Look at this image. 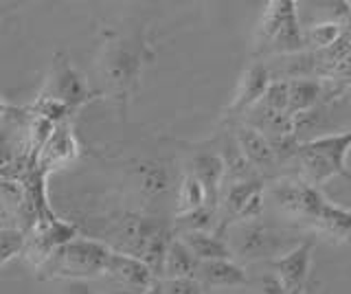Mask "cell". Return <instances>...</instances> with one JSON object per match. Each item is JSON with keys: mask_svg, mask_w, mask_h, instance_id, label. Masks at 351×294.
Instances as JSON below:
<instances>
[{"mask_svg": "<svg viewBox=\"0 0 351 294\" xmlns=\"http://www.w3.org/2000/svg\"><path fill=\"white\" fill-rule=\"evenodd\" d=\"M349 149H351V130L301 140L299 149H296V160L301 162L303 182L318 189L329 178L340 176L351 184V169L347 167Z\"/></svg>", "mask_w": 351, "mask_h": 294, "instance_id": "obj_1", "label": "cell"}, {"mask_svg": "<svg viewBox=\"0 0 351 294\" xmlns=\"http://www.w3.org/2000/svg\"><path fill=\"white\" fill-rule=\"evenodd\" d=\"M110 253H112V248L97 242V239L75 237L55 250L40 266V270L49 279L88 281L93 277L106 275Z\"/></svg>", "mask_w": 351, "mask_h": 294, "instance_id": "obj_2", "label": "cell"}, {"mask_svg": "<svg viewBox=\"0 0 351 294\" xmlns=\"http://www.w3.org/2000/svg\"><path fill=\"white\" fill-rule=\"evenodd\" d=\"M40 97L58 101L69 108V110H75V108L86 103V99L90 97V90H88L84 75L73 66L71 60L66 56H58L51 64V71L47 75L44 90Z\"/></svg>", "mask_w": 351, "mask_h": 294, "instance_id": "obj_3", "label": "cell"}, {"mask_svg": "<svg viewBox=\"0 0 351 294\" xmlns=\"http://www.w3.org/2000/svg\"><path fill=\"white\" fill-rule=\"evenodd\" d=\"M303 222L312 224L323 237L336 244H351V209L325 200L321 191H312Z\"/></svg>", "mask_w": 351, "mask_h": 294, "instance_id": "obj_4", "label": "cell"}, {"mask_svg": "<svg viewBox=\"0 0 351 294\" xmlns=\"http://www.w3.org/2000/svg\"><path fill=\"white\" fill-rule=\"evenodd\" d=\"M228 248L233 255L250 261L263 257L277 259L285 250H290L285 248L281 235L270 231L268 226H261L255 222H241V226H237V231L233 233V244H228Z\"/></svg>", "mask_w": 351, "mask_h": 294, "instance_id": "obj_5", "label": "cell"}, {"mask_svg": "<svg viewBox=\"0 0 351 294\" xmlns=\"http://www.w3.org/2000/svg\"><path fill=\"white\" fill-rule=\"evenodd\" d=\"M101 66L110 84H114L117 88L125 90L136 82L143 56L138 47H132V42H114L110 45L101 58Z\"/></svg>", "mask_w": 351, "mask_h": 294, "instance_id": "obj_6", "label": "cell"}, {"mask_svg": "<svg viewBox=\"0 0 351 294\" xmlns=\"http://www.w3.org/2000/svg\"><path fill=\"white\" fill-rule=\"evenodd\" d=\"M312 264V242L294 244L283 255L272 259V270L283 283L288 294H301Z\"/></svg>", "mask_w": 351, "mask_h": 294, "instance_id": "obj_7", "label": "cell"}, {"mask_svg": "<svg viewBox=\"0 0 351 294\" xmlns=\"http://www.w3.org/2000/svg\"><path fill=\"white\" fill-rule=\"evenodd\" d=\"M77 235V228L73 224H66V222H60V220H42L33 235L27 239V246L31 250V255H36L38 264L42 266L44 261H47L55 250L60 246H64L66 242H71Z\"/></svg>", "mask_w": 351, "mask_h": 294, "instance_id": "obj_8", "label": "cell"}, {"mask_svg": "<svg viewBox=\"0 0 351 294\" xmlns=\"http://www.w3.org/2000/svg\"><path fill=\"white\" fill-rule=\"evenodd\" d=\"M272 82V73L263 64H252L250 69L244 71L241 79L237 84V93L230 103V112H248L252 110L266 95L268 86Z\"/></svg>", "mask_w": 351, "mask_h": 294, "instance_id": "obj_9", "label": "cell"}, {"mask_svg": "<svg viewBox=\"0 0 351 294\" xmlns=\"http://www.w3.org/2000/svg\"><path fill=\"white\" fill-rule=\"evenodd\" d=\"M106 275L119 281L121 286H125L128 290H138V292H145L149 288V283L156 279L154 272L143 264L141 259L117 253V250L110 253Z\"/></svg>", "mask_w": 351, "mask_h": 294, "instance_id": "obj_10", "label": "cell"}, {"mask_svg": "<svg viewBox=\"0 0 351 294\" xmlns=\"http://www.w3.org/2000/svg\"><path fill=\"white\" fill-rule=\"evenodd\" d=\"M195 279L211 288H237L246 286L248 275L246 270L233 259H215V261H197Z\"/></svg>", "mask_w": 351, "mask_h": 294, "instance_id": "obj_11", "label": "cell"}, {"mask_svg": "<svg viewBox=\"0 0 351 294\" xmlns=\"http://www.w3.org/2000/svg\"><path fill=\"white\" fill-rule=\"evenodd\" d=\"M237 147L248 160L250 167L257 169H272L274 167V154L272 147L268 143V138L263 136L259 130L250 127V125H241L237 130Z\"/></svg>", "mask_w": 351, "mask_h": 294, "instance_id": "obj_12", "label": "cell"}, {"mask_svg": "<svg viewBox=\"0 0 351 294\" xmlns=\"http://www.w3.org/2000/svg\"><path fill=\"white\" fill-rule=\"evenodd\" d=\"M191 176L202 184V189L206 193V206L215 209L219 187L224 180V162L222 156L217 154H200L193 158V173Z\"/></svg>", "mask_w": 351, "mask_h": 294, "instance_id": "obj_13", "label": "cell"}, {"mask_svg": "<svg viewBox=\"0 0 351 294\" xmlns=\"http://www.w3.org/2000/svg\"><path fill=\"white\" fill-rule=\"evenodd\" d=\"M40 167H55V165H64L77 156V140L71 132L69 125H55L51 138L47 140V145L40 149Z\"/></svg>", "mask_w": 351, "mask_h": 294, "instance_id": "obj_14", "label": "cell"}, {"mask_svg": "<svg viewBox=\"0 0 351 294\" xmlns=\"http://www.w3.org/2000/svg\"><path fill=\"white\" fill-rule=\"evenodd\" d=\"M323 101V84L318 79H288V114L296 117Z\"/></svg>", "mask_w": 351, "mask_h": 294, "instance_id": "obj_15", "label": "cell"}, {"mask_svg": "<svg viewBox=\"0 0 351 294\" xmlns=\"http://www.w3.org/2000/svg\"><path fill=\"white\" fill-rule=\"evenodd\" d=\"M195 270H197V259L189 253V248H186L180 239H171L167 250H165L160 279L195 277Z\"/></svg>", "mask_w": 351, "mask_h": 294, "instance_id": "obj_16", "label": "cell"}, {"mask_svg": "<svg viewBox=\"0 0 351 294\" xmlns=\"http://www.w3.org/2000/svg\"><path fill=\"white\" fill-rule=\"evenodd\" d=\"M180 242L189 248V253L197 261H215V259H233L228 244L213 233H182Z\"/></svg>", "mask_w": 351, "mask_h": 294, "instance_id": "obj_17", "label": "cell"}, {"mask_svg": "<svg viewBox=\"0 0 351 294\" xmlns=\"http://www.w3.org/2000/svg\"><path fill=\"white\" fill-rule=\"evenodd\" d=\"M294 9H296V5L290 3V0H274V3L268 5V9L263 12V18L259 23V29H257V49L259 51H268L272 38L277 36V31L283 25V20L288 18Z\"/></svg>", "mask_w": 351, "mask_h": 294, "instance_id": "obj_18", "label": "cell"}, {"mask_svg": "<svg viewBox=\"0 0 351 294\" xmlns=\"http://www.w3.org/2000/svg\"><path fill=\"white\" fill-rule=\"evenodd\" d=\"M263 191V184L261 180L257 178H250V180H241V182H233V184H228V189H226V209L230 211V215H235L237 220H239V215L241 211L246 209V204L255 198L257 193Z\"/></svg>", "mask_w": 351, "mask_h": 294, "instance_id": "obj_19", "label": "cell"}, {"mask_svg": "<svg viewBox=\"0 0 351 294\" xmlns=\"http://www.w3.org/2000/svg\"><path fill=\"white\" fill-rule=\"evenodd\" d=\"M343 34V27H340L336 20H329V23H321V25H312L303 31L305 38V47L314 49L316 53H323Z\"/></svg>", "mask_w": 351, "mask_h": 294, "instance_id": "obj_20", "label": "cell"}, {"mask_svg": "<svg viewBox=\"0 0 351 294\" xmlns=\"http://www.w3.org/2000/svg\"><path fill=\"white\" fill-rule=\"evenodd\" d=\"M178 209H180V215L182 213H189V211H195L200 209V206H206V193L202 189V184L197 182L191 173L189 176H184L182 184H180V195H178Z\"/></svg>", "mask_w": 351, "mask_h": 294, "instance_id": "obj_21", "label": "cell"}, {"mask_svg": "<svg viewBox=\"0 0 351 294\" xmlns=\"http://www.w3.org/2000/svg\"><path fill=\"white\" fill-rule=\"evenodd\" d=\"M215 209L211 206H200V209L189 211L178 215V226L184 233H211L213 228V220H215Z\"/></svg>", "mask_w": 351, "mask_h": 294, "instance_id": "obj_22", "label": "cell"}, {"mask_svg": "<svg viewBox=\"0 0 351 294\" xmlns=\"http://www.w3.org/2000/svg\"><path fill=\"white\" fill-rule=\"evenodd\" d=\"M257 106L272 114H288V79H272Z\"/></svg>", "mask_w": 351, "mask_h": 294, "instance_id": "obj_23", "label": "cell"}, {"mask_svg": "<svg viewBox=\"0 0 351 294\" xmlns=\"http://www.w3.org/2000/svg\"><path fill=\"white\" fill-rule=\"evenodd\" d=\"M141 191L147 195H160L169 189V173L160 165H145L141 169Z\"/></svg>", "mask_w": 351, "mask_h": 294, "instance_id": "obj_24", "label": "cell"}, {"mask_svg": "<svg viewBox=\"0 0 351 294\" xmlns=\"http://www.w3.org/2000/svg\"><path fill=\"white\" fill-rule=\"evenodd\" d=\"M27 246V237L16 228H5L0 231V266H5L9 259L20 255Z\"/></svg>", "mask_w": 351, "mask_h": 294, "instance_id": "obj_25", "label": "cell"}, {"mask_svg": "<svg viewBox=\"0 0 351 294\" xmlns=\"http://www.w3.org/2000/svg\"><path fill=\"white\" fill-rule=\"evenodd\" d=\"M53 130H55V123H51L49 119H44V117H33V121H31V143H33V149H36V154H40V149L47 145V140L51 138L53 134Z\"/></svg>", "mask_w": 351, "mask_h": 294, "instance_id": "obj_26", "label": "cell"}, {"mask_svg": "<svg viewBox=\"0 0 351 294\" xmlns=\"http://www.w3.org/2000/svg\"><path fill=\"white\" fill-rule=\"evenodd\" d=\"M162 288L167 294H204L202 283L195 277H184V279H160Z\"/></svg>", "mask_w": 351, "mask_h": 294, "instance_id": "obj_27", "label": "cell"}, {"mask_svg": "<svg viewBox=\"0 0 351 294\" xmlns=\"http://www.w3.org/2000/svg\"><path fill=\"white\" fill-rule=\"evenodd\" d=\"M0 198L11 202L14 200L16 204L22 202V198H25V189L20 187L18 182L14 180H9V178H0Z\"/></svg>", "mask_w": 351, "mask_h": 294, "instance_id": "obj_28", "label": "cell"}, {"mask_svg": "<svg viewBox=\"0 0 351 294\" xmlns=\"http://www.w3.org/2000/svg\"><path fill=\"white\" fill-rule=\"evenodd\" d=\"M261 290L263 294H288L283 288V283L281 279L274 275V272H268V275H263L261 279Z\"/></svg>", "mask_w": 351, "mask_h": 294, "instance_id": "obj_29", "label": "cell"}, {"mask_svg": "<svg viewBox=\"0 0 351 294\" xmlns=\"http://www.w3.org/2000/svg\"><path fill=\"white\" fill-rule=\"evenodd\" d=\"M66 294H95V292L90 290V286H88V281L75 279V281L66 283Z\"/></svg>", "mask_w": 351, "mask_h": 294, "instance_id": "obj_30", "label": "cell"}, {"mask_svg": "<svg viewBox=\"0 0 351 294\" xmlns=\"http://www.w3.org/2000/svg\"><path fill=\"white\" fill-rule=\"evenodd\" d=\"M143 294H167V292H165V288H162V281L156 277V279L149 283V288L143 292Z\"/></svg>", "mask_w": 351, "mask_h": 294, "instance_id": "obj_31", "label": "cell"}, {"mask_svg": "<svg viewBox=\"0 0 351 294\" xmlns=\"http://www.w3.org/2000/svg\"><path fill=\"white\" fill-rule=\"evenodd\" d=\"M7 112V103H3V101H0V117H3Z\"/></svg>", "mask_w": 351, "mask_h": 294, "instance_id": "obj_32", "label": "cell"}, {"mask_svg": "<svg viewBox=\"0 0 351 294\" xmlns=\"http://www.w3.org/2000/svg\"><path fill=\"white\" fill-rule=\"evenodd\" d=\"M349 12H351V3H349Z\"/></svg>", "mask_w": 351, "mask_h": 294, "instance_id": "obj_33", "label": "cell"}]
</instances>
